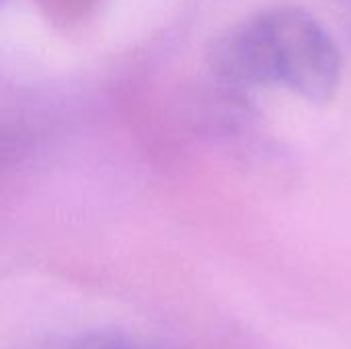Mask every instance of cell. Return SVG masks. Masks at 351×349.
Listing matches in <instances>:
<instances>
[{"label":"cell","instance_id":"6da1fadb","mask_svg":"<svg viewBox=\"0 0 351 349\" xmlns=\"http://www.w3.org/2000/svg\"><path fill=\"white\" fill-rule=\"evenodd\" d=\"M214 70L239 84L288 88L329 101L341 80V53L325 25L304 8L261 10L232 27L212 53Z\"/></svg>","mask_w":351,"mask_h":349},{"label":"cell","instance_id":"7a4b0ae2","mask_svg":"<svg viewBox=\"0 0 351 349\" xmlns=\"http://www.w3.org/2000/svg\"><path fill=\"white\" fill-rule=\"evenodd\" d=\"M35 349H169L165 344L138 333L115 329H90L74 331L47 339Z\"/></svg>","mask_w":351,"mask_h":349}]
</instances>
